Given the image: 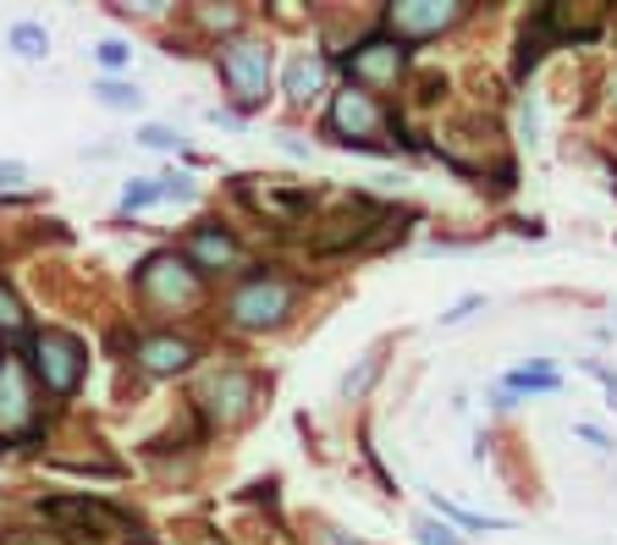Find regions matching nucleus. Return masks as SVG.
I'll list each match as a JSON object with an SVG mask.
<instances>
[{
	"label": "nucleus",
	"mask_w": 617,
	"mask_h": 545,
	"mask_svg": "<svg viewBox=\"0 0 617 545\" xmlns=\"http://www.w3.org/2000/svg\"><path fill=\"white\" fill-rule=\"evenodd\" d=\"M221 77L232 88L237 111H259L264 106V88H271V50L254 45V39L221 45Z\"/></svg>",
	"instance_id": "1"
},
{
	"label": "nucleus",
	"mask_w": 617,
	"mask_h": 545,
	"mask_svg": "<svg viewBox=\"0 0 617 545\" xmlns=\"http://www.w3.org/2000/svg\"><path fill=\"white\" fill-rule=\"evenodd\" d=\"M34 370H39L45 392L72 397L77 381H83V342L66 336V331H39L34 336Z\"/></svg>",
	"instance_id": "2"
},
{
	"label": "nucleus",
	"mask_w": 617,
	"mask_h": 545,
	"mask_svg": "<svg viewBox=\"0 0 617 545\" xmlns=\"http://www.w3.org/2000/svg\"><path fill=\"white\" fill-rule=\"evenodd\" d=\"M39 424H34V386H28V370L23 358H0V441H34Z\"/></svg>",
	"instance_id": "3"
},
{
	"label": "nucleus",
	"mask_w": 617,
	"mask_h": 545,
	"mask_svg": "<svg viewBox=\"0 0 617 545\" xmlns=\"http://www.w3.org/2000/svg\"><path fill=\"white\" fill-rule=\"evenodd\" d=\"M381 106L375 95H365V88H342V95L331 100V133L342 144H359V149H386L381 144Z\"/></svg>",
	"instance_id": "4"
},
{
	"label": "nucleus",
	"mask_w": 617,
	"mask_h": 545,
	"mask_svg": "<svg viewBox=\"0 0 617 545\" xmlns=\"http://www.w3.org/2000/svg\"><path fill=\"white\" fill-rule=\"evenodd\" d=\"M138 287H144L155 304H194V298H199V270H194L183 253H155V259H144V270H138Z\"/></svg>",
	"instance_id": "5"
},
{
	"label": "nucleus",
	"mask_w": 617,
	"mask_h": 545,
	"mask_svg": "<svg viewBox=\"0 0 617 545\" xmlns=\"http://www.w3.org/2000/svg\"><path fill=\"white\" fill-rule=\"evenodd\" d=\"M293 309V282L282 276H254L232 293V320L237 325H276Z\"/></svg>",
	"instance_id": "6"
},
{
	"label": "nucleus",
	"mask_w": 617,
	"mask_h": 545,
	"mask_svg": "<svg viewBox=\"0 0 617 545\" xmlns=\"http://www.w3.org/2000/svg\"><path fill=\"white\" fill-rule=\"evenodd\" d=\"M464 17L458 0H397L392 7V28L403 39H424V34H441V28H453Z\"/></svg>",
	"instance_id": "7"
},
{
	"label": "nucleus",
	"mask_w": 617,
	"mask_h": 545,
	"mask_svg": "<svg viewBox=\"0 0 617 545\" xmlns=\"http://www.w3.org/2000/svg\"><path fill=\"white\" fill-rule=\"evenodd\" d=\"M342 66L353 72V83H375V88H386V83H397V72H403V45H397V39H370V45L353 50Z\"/></svg>",
	"instance_id": "8"
},
{
	"label": "nucleus",
	"mask_w": 617,
	"mask_h": 545,
	"mask_svg": "<svg viewBox=\"0 0 617 545\" xmlns=\"http://www.w3.org/2000/svg\"><path fill=\"white\" fill-rule=\"evenodd\" d=\"M45 512H50L55 523H66V529H88V540H106V534L122 529V518H116L106 501H88V496H55Z\"/></svg>",
	"instance_id": "9"
},
{
	"label": "nucleus",
	"mask_w": 617,
	"mask_h": 545,
	"mask_svg": "<svg viewBox=\"0 0 617 545\" xmlns=\"http://www.w3.org/2000/svg\"><path fill=\"white\" fill-rule=\"evenodd\" d=\"M221 424H232V419H243L248 413V402H254V381L248 375H237V370H226V375H215L210 386H205V397H199Z\"/></svg>",
	"instance_id": "10"
},
{
	"label": "nucleus",
	"mask_w": 617,
	"mask_h": 545,
	"mask_svg": "<svg viewBox=\"0 0 617 545\" xmlns=\"http://www.w3.org/2000/svg\"><path fill=\"white\" fill-rule=\"evenodd\" d=\"M138 363L149 375H183L188 363H194V347L183 336H144L138 342Z\"/></svg>",
	"instance_id": "11"
},
{
	"label": "nucleus",
	"mask_w": 617,
	"mask_h": 545,
	"mask_svg": "<svg viewBox=\"0 0 617 545\" xmlns=\"http://www.w3.org/2000/svg\"><path fill=\"white\" fill-rule=\"evenodd\" d=\"M183 259H188L194 270H221V264H232V259H237V243H232L221 226H199V232L188 237Z\"/></svg>",
	"instance_id": "12"
},
{
	"label": "nucleus",
	"mask_w": 617,
	"mask_h": 545,
	"mask_svg": "<svg viewBox=\"0 0 617 545\" xmlns=\"http://www.w3.org/2000/svg\"><path fill=\"white\" fill-rule=\"evenodd\" d=\"M320 77H325V61L320 55H293V66H287V95L293 100H309L314 95V88H320Z\"/></svg>",
	"instance_id": "13"
},
{
	"label": "nucleus",
	"mask_w": 617,
	"mask_h": 545,
	"mask_svg": "<svg viewBox=\"0 0 617 545\" xmlns=\"http://www.w3.org/2000/svg\"><path fill=\"white\" fill-rule=\"evenodd\" d=\"M12 50H17L23 61H45V55H50V34H45L39 23H17V28H12Z\"/></svg>",
	"instance_id": "14"
},
{
	"label": "nucleus",
	"mask_w": 617,
	"mask_h": 545,
	"mask_svg": "<svg viewBox=\"0 0 617 545\" xmlns=\"http://www.w3.org/2000/svg\"><path fill=\"white\" fill-rule=\"evenodd\" d=\"M23 325H28V314H23V298L0 282V336H23Z\"/></svg>",
	"instance_id": "15"
},
{
	"label": "nucleus",
	"mask_w": 617,
	"mask_h": 545,
	"mask_svg": "<svg viewBox=\"0 0 617 545\" xmlns=\"http://www.w3.org/2000/svg\"><path fill=\"white\" fill-rule=\"evenodd\" d=\"M95 95H100V106H111V111H138V100H144L133 83H100Z\"/></svg>",
	"instance_id": "16"
},
{
	"label": "nucleus",
	"mask_w": 617,
	"mask_h": 545,
	"mask_svg": "<svg viewBox=\"0 0 617 545\" xmlns=\"http://www.w3.org/2000/svg\"><path fill=\"white\" fill-rule=\"evenodd\" d=\"M149 205H160V176L155 182H133V188L122 194V210L133 215V210H149Z\"/></svg>",
	"instance_id": "17"
},
{
	"label": "nucleus",
	"mask_w": 617,
	"mask_h": 545,
	"mask_svg": "<svg viewBox=\"0 0 617 545\" xmlns=\"http://www.w3.org/2000/svg\"><path fill=\"white\" fill-rule=\"evenodd\" d=\"M507 386H513V392H557V375H552V370H513Z\"/></svg>",
	"instance_id": "18"
},
{
	"label": "nucleus",
	"mask_w": 617,
	"mask_h": 545,
	"mask_svg": "<svg viewBox=\"0 0 617 545\" xmlns=\"http://www.w3.org/2000/svg\"><path fill=\"white\" fill-rule=\"evenodd\" d=\"M435 512H441V518H458V523H469V529H507V518H480V512H464V507H453V501H435Z\"/></svg>",
	"instance_id": "19"
},
{
	"label": "nucleus",
	"mask_w": 617,
	"mask_h": 545,
	"mask_svg": "<svg viewBox=\"0 0 617 545\" xmlns=\"http://www.w3.org/2000/svg\"><path fill=\"white\" fill-rule=\"evenodd\" d=\"M414 534H419V545H464V540H458V534H453L447 523H435V518H424V523H419Z\"/></svg>",
	"instance_id": "20"
},
{
	"label": "nucleus",
	"mask_w": 617,
	"mask_h": 545,
	"mask_svg": "<svg viewBox=\"0 0 617 545\" xmlns=\"http://www.w3.org/2000/svg\"><path fill=\"white\" fill-rule=\"evenodd\" d=\"M160 199H194V176H183V171L160 176Z\"/></svg>",
	"instance_id": "21"
},
{
	"label": "nucleus",
	"mask_w": 617,
	"mask_h": 545,
	"mask_svg": "<svg viewBox=\"0 0 617 545\" xmlns=\"http://www.w3.org/2000/svg\"><path fill=\"white\" fill-rule=\"evenodd\" d=\"M138 144H149V149H176L183 138H176L171 127H160V122H149V127H138Z\"/></svg>",
	"instance_id": "22"
},
{
	"label": "nucleus",
	"mask_w": 617,
	"mask_h": 545,
	"mask_svg": "<svg viewBox=\"0 0 617 545\" xmlns=\"http://www.w3.org/2000/svg\"><path fill=\"white\" fill-rule=\"evenodd\" d=\"M375 375H381V358H365V370H359V375H347V381H342V397H353V392H365V386H370Z\"/></svg>",
	"instance_id": "23"
},
{
	"label": "nucleus",
	"mask_w": 617,
	"mask_h": 545,
	"mask_svg": "<svg viewBox=\"0 0 617 545\" xmlns=\"http://www.w3.org/2000/svg\"><path fill=\"white\" fill-rule=\"evenodd\" d=\"M95 55H100V66H111V72H116V66H127V55H133V50H127L122 39H106Z\"/></svg>",
	"instance_id": "24"
},
{
	"label": "nucleus",
	"mask_w": 617,
	"mask_h": 545,
	"mask_svg": "<svg viewBox=\"0 0 617 545\" xmlns=\"http://www.w3.org/2000/svg\"><path fill=\"white\" fill-rule=\"evenodd\" d=\"M17 182H28V165L23 160H0V188H17Z\"/></svg>",
	"instance_id": "25"
},
{
	"label": "nucleus",
	"mask_w": 617,
	"mask_h": 545,
	"mask_svg": "<svg viewBox=\"0 0 617 545\" xmlns=\"http://www.w3.org/2000/svg\"><path fill=\"white\" fill-rule=\"evenodd\" d=\"M480 304H485V298H464V304H453L447 314H441V325H458V320H469V314H474Z\"/></svg>",
	"instance_id": "26"
},
{
	"label": "nucleus",
	"mask_w": 617,
	"mask_h": 545,
	"mask_svg": "<svg viewBox=\"0 0 617 545\" xmlns=\"http://www.w3.org/2000/svg\"><path fill=\"white\" fill-rule=\"evenodd\" d=\"M590 375H595V381H601V386L612 392V408H617V375L606 370V363H595V358H590Z\"/></svg>",
	"instance_id": "27"
},
{
	"label": "nucleus",
	"mask_w": 617,
	"mask_h": 545,
	"mask_svg": "<svg viewBox=\"0 0 617 545\" xmlns=\"http://www.w3.org/2000/svg\"><path fill=\"white\" fill-rule=\"evenodd\" d=\"M12 545H61V534H45V540H28V534H12Z\"/></svg>",
	"instance_id": "28"
},
{
	"label": "nucleus",
	"mask_w": 617,
	"mask_h": 545,
	"mask_svg": "<svg viewBox=\"0 0 617 545\" xmlns=\"http://www.w3.org/2000/svg\"><path fill=\"white\" fill-rule=\"evenodd\" d=\"M138 545H149V540H138Z\"/></svg>",
	"instance_id": "29"
}]
</instances>
